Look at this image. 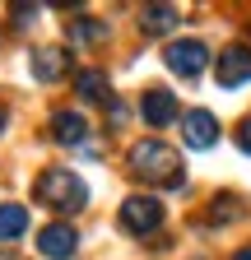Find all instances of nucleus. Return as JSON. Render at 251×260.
Returning a JSON list of instances; mask_svg holds the SVG:
<instances>
[{
    "label": "nucleus",
    "instance_id": "f257e3e1",
    "mask_svg": "<svg viewBox=\"0 0 251 260\" xmlns=\"http://www.w3.org/2000/svg\"><path fill=\"white\" fill-rule=\"evenodd\" d=\"M131 172L140 181H153V186H186V172H181V153L159 144V140H144L131 149Z\"/></svg>",
    "mask_w": 251,
    "mask_h": 260
},
{
    "label": "nucleus",
    "instance_id": "f03ea898",
    "mask_svg": "<svg viewBox=\"0 0 251 260\" xmlns=\"http://www.w3.org/2000/svg\"><path fill=\"white\" fill-rule=\"evenodd\" d=\"M33 195H38L42 205L60 209V214H79V209L88 205V186H84V181H79L70 168H47V172L38 177Z\"/></svg>",
    "mask_w": 251,
    "mask_h": 260
},
{
    "label": "nucleus",
    "instance_id": "7ed1b4c3",
    "mask_svg": "<svg viewBox=\"0 0 251 260\" xmlns=\"http://www.w3.org/2000/svg\"><path fill=\"white\" fill-rule=\"evenodd\" d=\"M159 223H163V205L153 200V195H125V205H121V228H125V233L144 237Z\"/></svg>",
    "mask_w": 251,
    "mask_h": 260
},
{
    "label": "nucleus",
    "instance_id": "20e7f679",
    "mask_svg": "<svg viewBox=\"0 0 251 260\" xmlns=\"http://www.w3.org/2000/svg\"><path fill=\"white\" fill-rule=\"evenodd\" d=\"M163 60H168V70H172V75L196 79L205 65H209V47H205V42H196V38H186V42H172V47L163 51Z\"/></svg>",
    "mask_w": 251,
    "mask_h": 260
},
{
    "label": "nucleus",
    "instance_id": "39448f33",
    "mask_svg": "<svg viewBox=\"0 0 251 260\" xmlns=\"http://www.w3.org/2000/svg\"><path fill=\"white\" fill-rule=\"evenodd\" d=\"M214 79H218V88H237V84H246V79H251V51H246V47H228V51H218Z\"/></svg>",
    "mask_w": 251,
    "mask_h": 260
},
{
    "label": "nucleus",
    "instance_id": "423d86ee",
    "mask_svg": "<svg viewBox=\"0 0 251 260\" xmlns=\"http://www.w3.org/2000/svg\"><path fill=\"white\" fill-rule=\"evenodd\" d=\"M75 246H79V233H75L70 223H47L42 233H38V251L47 260H70Z\"/></svg>",
    "mask_w": 251,
    "mask_h": 260
},
{
    "label": "nucleus",
    "instance_id": "0eeeda50",
    "mask_svg": "<svg viewBox=\"0 0 251 260\" xmlns=\"http://www.w3.org/2000/svg\"><path fill=\"white\" fill-rule=\"evenodd\" d=\"M181 140L191 144V149H209V144L218 140V121H214V112H205V107L186 112V116H181Z\"/></svg>",
    "mask_w": 251,
    "mask_h": 260
},
{
    "label": "nucleus",
    "instance_id": "6e6552de",
    "mask_svg": "<svg viewBox=\"0 0 251 260\" xmlns=\"http://www.w3.org/2000/svg\"><path fill=\"white\" fill-rule=\"evenodd\" d=\"M28 70H33V79H42V84H56L60 75L70 70V56L60 47H38L33 56H28Z\"/></svg>",
    "mask_w": 251,
    "mask_h": 260
},
{
    "label": "nucleus",
    "instance_id": "1a4fd4ad",
    "mask_svg": "<svg viewBox=\"0 0 251 260\" xmlns=\"http://www.w3.org/2000/svg\"><path fill=\"white\" fill-rule=\"evenodd\" d=\"M140 116L159 130V125H168L172 116H177V98L168 93V88H149L144 98H140Z\"/></svg>",
    "mask_w": 251,
    "mask_h": 260
},
{
    "label": "nucleus",
    "instance_id": "9d476101",
    "mask_svg": "<svg viewBox=\"0 0 251 260\" xmlns=\"http://www.w3.org/2000/svg\"><path fill=\"white\" fill-rule=\"evenodd\" d=\"M177 23H181V10H177V5H144V10H140V32H144V38L172 32Z\"/></svg>",
    "mask_w": 251,
    "mask_h": 260
},
{
    "label": "nucleus",
    "instance_id": "9b49d317",
    "mask_svg": "<svg viewBox=\"0 0 251 260\" xmlns=\"http://www.w3.org/2000/svg\"><path fill=\"white\" fill-rule=\"evenodd\" d=\"M103 38H107L103 19H66V42L70 47H88V42H103Z\"/></svg>",
    "mask_w": 251,
    "mask_h": 260
},
{
    "label": "nucleus",
    "instance_id": "f8f14e48",
    "mask_svg": "<svg viewBox=\"0 0 251 260\" xmlns=\"http://www.w3.org/2000/svg\"><path fill=\"white\" fill-rule=\"evenodd\" d=\"M51 135H56L60 144H84L88 125H84L79 112H56V116H51Z\"/></svg>",
    "mask_w": 251,
    "mask_h": 260
},
{
    "label": "nucleus",
    "instance_id": "ddd939ff",
    "mask_svg": "<svg viewBox=\"0 0 251 260\" xmlns=\"http://www.w3.org/2000/svg\"><path fill=\"white\" fill-rule=\"evenodd\" d=\"M28 228V209L23 205H0V242H14Z\"/></svg>",
    "mask_w": 251,
    "mask_h": 260
},
{
    "label": "nucleus",
    "instance_id": "4468645a",
    "mask_svg": "<svg viewBox=\"0 0 251 260\" xmlns=\"http://www.w3.org/2000/svg\"><path fill=\"white\" fill-rule=\"evenodd\" d=\"M75 88H79V98H107L112 93V84H107L103 70H79L75 75Z\"/></svg>",
    "mask_w": 251,
    "mask_h": 260
},
{
    "label": "nucleus",
    "instance_id": "2eb2a0df",
    "mask_svg": "<svg viewBox=\"0 0 251 260\" xmlns=\"http://www.w3.org/2000/svg\"><path fill=\"white\" fill-rule=\"evenodd\" d=\"M214 223H228V218H242L246 209H242V200H237V195H214Z\"/></svg>",
    "mask_w": 251,
    "mask_h": 260
},
{
    "label": "nucleus",
    "instance_id": "dca6fc26",
    "mask_svg": "<svg viewBox=\"0 0 251 260\" xmlns=\"http://www.w3.org/2000/svg\"><path fill=\"white\" fill-rule=\"evenodd\" d=\"M14 14H19V28H28L38 19V5H14Z\"/></svg>",
    "mask_w": 251,
    "mask_h": 260
},
{
    "label": "nucleus",
    "instance_id": "f3484780",
    "mask_svg": "<svg viewBox=\"0 0 251 260\" xmlns=\"http://www.w3.org/2000/svg\"><path fill=\"white\" fill-rule=\"evenodd\" d=\"M237 144H242V153H251V116H246L242 130H237Z\"/></svg>",
    "mask_w": 251,
    "mask_h": 260
},
{
    "label": "nucleus",
    "instance_id": "a211bd4d",
    "mask_svg": "<svg viewBox=\"0 0 251 260\" xmlns=\"http://www.w3.org/2000/svg\"><path fill=\"white\" fill-rule=\"evenodd\" d=\"M233 260H251V246H242V251H237V255H233Z\"/></svg>",
    "mask_w": 251,
    "mask_h": 260
},
{
    "label": "nucleus",
    "instance_id": "6ab92c4d",
    "mask_svg": "<svg viewBox=\"0 0 251 260\" xmlns=\"http://www.w3.org/2000/svg\"><path fill=\"white\" fill-rule=\"evenodd\" d=\"M0 130H5V112H0Z\"/></svg>",
    "mask_w": 251,
    "mask_h": 260
}]
</instances>
